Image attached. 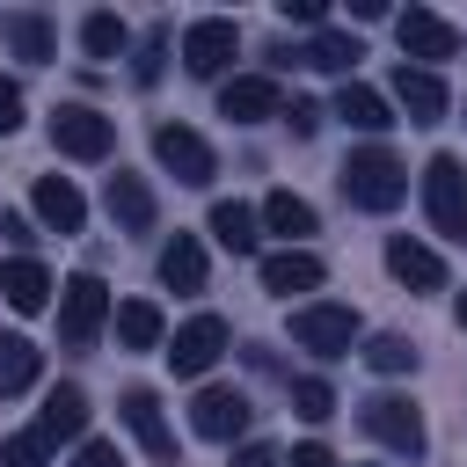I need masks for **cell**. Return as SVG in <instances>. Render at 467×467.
<instances>
[{
    "label": "cell",
    "mask_w": 467,
    "mask_h": 467,
    "mask_svg": "<svg viewBox=\"0 0 467 467\" xmlns=\"http://www.w3.org/2000/svg\"><path fill=\"white\" fill-rule=\"evenodd\" d=\"M109 219H117L124 234H146V226H153V190H146L139 175H124V168L109 175Z\"/></svg>",
    "instance_id": "cell-20"
},
{
    "label": "cell",
    "mask_w": 467,
    "mask_h": 467,
    "mask_svg": "<svg viewBox=\"0 0 467 467\" xmlns=\"http://www.w3.org/2000/svg\"><path fill=\"white\" fill-rule=\"evenodd\" d=\"M234 467H285V460H277L270 445H241V452H234Z\"/></svg>",
    "instance_id": "cell-38"
},
{
    "label": "cell",
    "mask_w": 467,
    "mask_h": 467,
    "mask_svg": "<svg viewBox=\"0 0 467 467\" xmlns=\"http://www.w3.org/2000/svg\"><path fill=\"white\" fill-rule=\"evenodd\" d=\"M234 51H241V29H234L226 15H204V22H190V29H182V66H190L197 80L226 73V66H234Z\"/></svg>",
    "instance_id": "cell-8"
},
{
    "label": "cell",
    "mask_w": 467,
    "mask_h": 467,
    "mask_svg": "<svg viewBox=\"0 0 467 467\" xmlns=\"http://www.w3.org/2000/svg\"><path fill=\"white\" fill-rule=\"evenodd\" d=\"M365 365L372 372H416V343L409 336H372L365 343Z\"/></svg>",
    "instance_id": "cell-29"
},
{
    "label": "cell",
    "mask_w": 467,
    "mask_h": 467,
    "mask_svg": "<svg viewBox=\"0 0 467 467\" xmlns=\"http://www.w3.org/2000/svg\"><path fill=\"white\" fill-rule=\"evenodd\" d=\"M285 124L306 139V131H321V102H306V95H292V109H285Z\"/></svg>",
    "instance_id": "cell-34"
},
{
    "label": "cell",
    "mask_w": 467,
    "mask_h": 467,
    "mask_svg": "<svg viewBox=\"0 0 467 467\" xmlns=\"http://www.w3.org/2000/svg\"><path fill=\"white\" fill-rule=\"evenodd\" d=\"M51 292H58V285H51V270H44L36 255H15V263L0 270V299H7L15 314H36V306H51Z\"/></svg>",
    "instance_id": "cell-15"
},
{
    "label": "cell",
    "mask_w": 467,
    "mask_h": 467,
    "mask_svg": "<svg viewBox=\"0 0 467 467\" xmlns=\"http://www.w3.org/2000/svg\"><path fill=\"white\" fill-rule=\"evenodd\" d=\"M423 212L445 241H467V168H460V153L423 161Z\"/></svg>",
    "instance_id": "cell-3"
},
{
    "label": "cell",
    "mask_w": 467,
    "mask_h": 467,
    "mask_svg": "<svg viewBox=\"0 0 467 467\" xmlns=\"http://www.w3.org/2000/svg\"><path fill=\"white\" fill-rule=\"evenodd\" d=\"M161 336H168V321H161L153 299H124L117 306V343L124 350H161Z\"/></svg>",
    "instance_id": "cell-23"
},
{
    "label": "cell",
    "mask_w": 467,
    "mask_h": 467,
    "mask_svg": "<svg viewBox=\"0 0 467 467\" xmlns=\"http://www.w3.org/2000/svg\"><path fill=\"white\" fill-rule=\"evenodd\" d=\"M190 423H197V438L226 445V438L248 431V394H241V387H204V394L190 401Z\"/></svg>",
    "instance_id": "cell-11"
},
{
    "label": "cell",
    "mask_w": 467,
    "mask_h": 467,
    "mask_svg": "<svg viewBox=\"0 0 467 467\" xmlns=\"http://www.w3.org/2000/svg\"><path fill=\"white\" fill-rule=\"evenodd\" d=\"M336 117H343L350 131H387V124H394V117H387V95H379V88H365V80H343Z\"/></svg>",
    "instance_id": "cell-22"
},
{
    "label": "cell",
    "mask_w": 467,
    "mask_h": 467,
    "mask_svg": "<svg viewBox=\"0 0 467 467\" xmlns=\"http://www.w3.org/2000/svg\"><path fill=\"white\" fill-rule=\"evenodd\" d=\"M292 409H299L306 423H321V416H336V394H328V379H292Z\"/></svg>",
    "instance_id": "cell-32"
},
{
    "label": "cell",
    "mask_w": 467,
    "mask_h": 467,
    "mask_svg": "<svg viewBox=\"0 0 467 467\" xmlns=\"http://www.w3.org/2000/svg\"><path fill=\"white\" fill-rule=\"evenodd\" d=\"M365 51H358V36H343V29H314L306 36V51H299V66H321V73H350Z\"/></svg>",
    "instance_id": "cell-24"
},
{
    "label": "cell",
    "mask_w": 467,
    "mask_h": 467,
    "mask_svg": "<svg viewBox=\"0 0 467 467\" xmlns=\"http://www.w3.org/2000/svg\"><path fill=\"white\" fill-rule=\"evenodd\" d=\"M73 467H124V452H117V445H109V438H88V445H80V460H73Z\"/></svg>",
    "instance_id": "cell-35"
},
{
    "label": "cell",
    "mask_w": 467,
    "mask_h": 467,
    "mask_svg": "<svg viewBox=\"0 0 467 467\" xmlns=\"http://www.w3.org/2000/svg\"><path fill=\"white\" fill-rule=\"evenodd\" d=\"M161 285L168 292H204V248H197V234H175L161 248Z\"/></svg>",
    "instance_id": "cell-21"
},
{
    "label": "cell",
    "mask_w": 467,
    "mask_h": 467,
    "mask_svg": "<svg viewBox=\"0 0 467 467\" xmlns=\"http://www.w3.org/2000/svg\"><path fill=\"white\" fill-rule=\"evenodd\" d=\"M102 321H109V285H102L95 270L66 277V285H58V343H66V350H88V343L102 336Z\"/></svg>",
    "instance_id": "cell-2"
},
{
    "label": "cell",
    "mask_w": 467,
    "mask_h": 467,
    "mask_svg": "<svg viewBox=\"0 0 467 467\" xmlns=\"http://www.w3.org/2000/svg\"><path fill=\"white\" fill-rule=\"evenodd\" d=\"M80 44H88V58H117L124 51V22L117 15H88L80 22Z\"/></svg>",
    "instance_id": "cell-31"
},
{
    "label": "cell",
    "mask_w": 467,
    "mask_h": 467,
    "mask_svg": "<svg viewBox=\"0 0 467 467\" xmlns=\"http://www.w3.org/2000/svg\"><path fill=\"white\" fill-rule=\"evenodd\" d=\"M321 285V255H306V248H277V255H263V292H314Z\"/></svg>",
    "instance_id": "cell-18"
},
{
    "label": "cell",
    "mask_w": 467,
    "mask_h": 467,
    "mask_svg": "<svg viewBox=\"0 0 467 467\" xmlns=\"http://www.w3.org/2000/svg\"><path fill=\"white\" fill-rule=\"evenodd\" d=\"M0 36H7L15 58H29V66L51 58V22H44V15H0Z\"/></svg>",
    "instance_id": "cell-25"
},
{
    "label": "cell",
    "mask_w": 467,
    "mask_h": 467,
    "mask_svg": "<svg viewBox=\"0 0 467 467\" xmlns=\"http://www.w3.org/2000/svg\"><path fill=\"white\" fill-rule=\"evenodd\" d=\"M51 146L73 153V161H102V153L117 146V124H109L102 109H88V102H66V109L51 117Z\"/></svg>",
    "instance_id": "cell-7"
},
{
    "label": "cell",
    "mask_w": 467,
    "mask_h": 467,
    "mask_svg": "<svg viewBox=\"0 0 467 467\" xmlns=\"http://www.w3.org/2000/svg\"><path fill=\"white\" fill-rule=\"evenodd\" d=\"M22 387H36V343L0 336V394H22Z\"/></svg>",
    "instance_id": "cell-28"
},
{
    "label": "cell",
    "mask_w": 467,
    "mask_h": 467,
    "mask_svg": "<svg viewBox=\"0 0 467 467\" xmlns=\"http://www.w3.org/2000/svg\"><path fill=\"white\" fill-rule=\"evenodd\" d=\"M394 102H401L409 124H438L445 117V80L423 73V66H394Z\"/></svg>",
    "instance_id": "cell-14"
},
{
    "label": "cell",
    "mask_w": 467,
    "mask_h": 467,
    "mask_svg": "<svg viewBox=\"0 0 467 467\" xmlns=\"http://www.w3.org/2000/svg\"><path fill=\"white\" fill-rule=\"evenodd\" d=\"M452 314H460V328H467V292H460V306H452Z\"/></svg>",
    "instance_id": "cell-39"
},
{
    "label": "cell",
    "mask_w": 467,
    "mask_h": 467,
    "mask_svg": "<svg viewBox=\"0 0 467 467\" xmlns=\"http://www.w3.org/2000/svg\"><path fill=\"white\" fill-rule=\"evenodd\" d=\"M124 431L146 445V460H161V467L175 460V431H168V416H161V394H153V387H131V394H124Z\"/></svg>",
    "instance_id": "cell-13"
},
{
    "label": "cell",
    "mask_w": 467,
    "mask_h": 467,
    "mask_svg": "<svg viewBox=\"0 0 467 467\" xmlns=\"http://www.w3.org/2000/svg\"><path fill=\"white\" fill-rule=\"evenodd\" d=\"M212 234H219V248H234V255H248V248H255V212L226 197V204H212Z\"/></svg>",
    "instance_id": "cell-27"
},
{
    "label": "cell",
    "mask_w": 467,
    "mask_h": 467,
    "mask_svg": "<svg viewBox=\"0 0 467 467\" xmlns=\"http://www.w3.org/2000/svg\"><path fill=\"white\" fill-rule=\"evenodd\" d=\"M219 350H226V321H219V314H197V321H182V328H175L168 365H175L182 379H197V372H212V365H219Z\"/></svg>",
    "instance_id": "cell-10"
},
{
    "label": "cell",
    "mask_w": 467,
    "mask_h": 467,
    "mask_svg": "<svg viewBox=\"0 0 467 467\" xmlns=\"http://www.w3.org/2000/svg\"><path fill=\"white\" fill-rule=\"evenodd\" d=\"M161 51H168V29H146V36H139V58H131V80H139V88L161 80Z\"/></svg>",
    "instance_id": "cell-33"
},
{
    "label": "cell",
    "mask_w": 467,
    "mask_h": 467,
    "mask_svg": "<svg viewBox=\"0 0 467 467\" xmlns=\"http://www.w3.org/2000/svg\"><path fill=\"white\" fill-rule=\"evenodd\" d=\"M263 226L285 234V241H299V234H314V204L292 197V190H270V197H263Z\"/></svg>",
    "instance_id": "cell-26"
},
{
    "label": "cell",
    "mask_w": 467,
    "mask_h": 467,
    "mask_svg": "<svg viewBox=\"0 0 467 467\" xmlns=\"http://www.w3.org/2000/svg\"><path fill=\"white\" fill-rule=\"evenodd\" d=\"M153 161H161L175 182H190V190H204V182H212V168H219V161H212V146H204L190 124H161V131H153Z\"/></svg>",
    "instance_id": "cell-9"
},
{
    "label": "cell",
    "mask_w": 467,
    "mask_h": 467,
    "mask_svg": "<svg viewBox=\"0 0 467 467\" xmlns=\"http://www.w3.org/2000/svg\"><path fill=\"white\" fill-rule=\"evenodd\" d=\"M343 197H350L358 212H394V204L409 197V168H401L387 146H358V153L343 161Z\"/></svg>",
    "instance_id": "cell-1"
},
{
    "label": "cell",
    "mask_w": 467,
    "mask_h": 467,
    "mask_svg": "<svg viewBox=\"0 0 467 467\" xmlns=\"http://www.w3.org/2000/svg\"><path fill=\"white\" fill-rule=\"evenodd\" d=\"M358 423H365L387 452H409V460L423 452V416H416V401H409V394H372V401L358 409Z\"/></svg>",
    "instance_id": "cell-6"
},
{
    "label": "cell",
    "mask_w": 467,
    "mask_h": 467,
    "mask_svg": "<svg viewBox=\"0 0 467 467\" xmlns=\"http://www.w3.org/2000/svg\"><path fill=\"white\" fill-rule=\"evenodd\" d=\"M36 219L51 226V234H80V219H88V204H80V190L66 182V175H36Z\"/></svg>",
    "instance_id": "cell-16"
},
{
    "label": "cell",
    "mask_w": 467,
    "mask_h": 467,
    "mask_svg": "<svg viewBox=\"0 0 467 467\" xmlns=\"http://www.w3.org/2000/svg\"><path fill=\"white\" fill-rule=\"evenodd\" d=\"M219 117H234V124H263V117H285V95H277L270 73H241V80L219 88Z\"/></svg>",
    "instance_id": "cell-12"
},
{
    "label": "cell",
    "mask_w": 467,
    "mask_h": 467,
    "mask_svg": "<svg viewBox=\"0 0 467 467\" xmlns=\"http://www.w3.org/2000/svg\"><path fill=\"white\" fill-rule=\"evenodd\" d=\"M292 343L314 350V358H350V343H358V314L336 306V299H306V306H292Z\"/></svg>",
    "instance_id": "cell-4"
},
{
    "label": "cell",
    "mask_w": 467,
    "mask_h": 467,
    "mask_svg": "<svg viewBox=\"0 0 467 467\" xmlns=\"http://www.w3.org/2000/svg\"><path fill=\"white\" fill-rule=\"evenodd\" d=\"M15 124H22V88H15V80H0V139H7Z\"/></svg>",
    "instance_id": "cell-36"
},
{
    "label": "cell",
    "mask_w": 467,
    "mask_h": 467,
    "mask_svg": "<svg viewBox=\"0 0 467 467\" xmlns=\"http://www.w3.org/2000/svg\"><path fill=\"white\" fill-rule=\"evenodd\" d=\"M387 270H394L409 292H438V285H445V263H438L423 241H409V234H394V241H387Z\"/></svg>",
    "instance_id": "cell-17"
},
{
    "label": "cell",
    "mask_w": 467,
    "mask_h": 467,
    "mask_svg": "<svg viewBox=\"0 0 467 467\" xmlns=\"http://www.w3.org/2000/svg\"><path fill=\"white\" fill-rule=\"evenodd\" d=\"M0 467H51V438L29 423V431H15L7 445H0Z\"/></svg>",
    "instance_id": "cell-30"
},
{
    "label": "cell",
    "mask_w": 467,
    "mask_h": 467,
    "mask_svg": "<svg viewBox=\"0 0 467 467\" xmlns=\"http://www.w3.org/2000/svg\"><path fill=\"white\" fill-rule=\"evenodd\" d=\"M292 467H336L328 445H292Z\"/></svg>",
    "instance_id": "cell-37"
},
{
    "label": "cell",
    "mask_w": 467,
    "mask_h": 467,
    "mask_svg": "<svg viewBox=\"0 0 467 467\" xmlns=\"http://www.w3.org/2000/svg\"><path fill=\"white\" fill-rule=\"evenodd\" d=\"M394 44H401V66L416 58L423 73H431L438 58H460V29H452L445 15H431V7H409V15L394 22Z\"/></svg>",
    "instance_id": "cell-5"
},
{
    "label": "cell",
    "mask_w": 467,
    "mask_h": 467,
    "mask_svg": "<svg viewBox=\"0 0 467 467\" xmlns=\"http://www.w3.org/2000/svg\"><path fill=\"white\" fill-rule=\"evenodd\" d=\"M36 431H44L51 445H58V438H80V431H88V394H80L73 379H66V387H51V394H44V416H36Z\"/></svg>",
    "instance_id": "cell-19"
}]
</instances>
